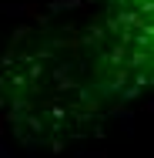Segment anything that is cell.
Masks as SVG:
<instances>
[{
  "mask_svg": "<svg viewBox=\"0 0 154 158\" xmlns=\"http://www.w3.org/2000/svg\"><path fill=\"white\" fill-rule=\"evenodd\" d=\"M124 40L137 54H154V0H124Z\"/></svg>",
  "mask_w": 154,
  "mask_h": 158,
  "instance_id": "cell-1",
  "label": "cell"
}]
</instances>
